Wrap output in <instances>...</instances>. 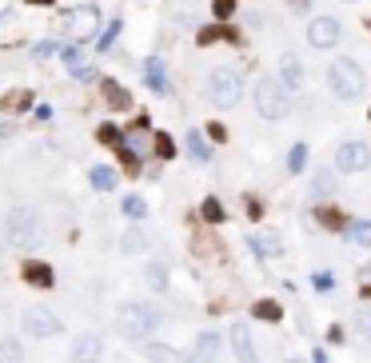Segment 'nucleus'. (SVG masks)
I'll return each instance as SVG.
<instances>
[{
	"mask_svg": "<svg viewBox=\"0 0 371 363\" xmlns=\"http://www.w3.org/2000/svg\"><path fill=\"white\" fill-rule=\"evenodd\" d=\"M160 324H164L160 308L148 303V300H128V303L116 308V327H120L128 339H148Z\"/></svg>",
	"mask_w": 371,
	"mask_h": 363,
	"instance_id": "nucleus-1",
	"label": "nucleus"
},
{
	"mask_svg": "<svg viewBox=\"0 0 371 363\" xmlns=\"http://www.w3.org/2000/svg\"><path fill=\"white\" fill-rule=\"evenodd\" d=\"M327 88H332V96H339V100H359L367 92V72L356 60L344 56V60H335L327 68Z\"/></svg>",
	"mask_w": 371,
	"mask_h": 363,
	"instance_id": "nucleus-2",
	"label": "nucleus"
},
{
	"mask_svg": "<svg viewBox=\"0 0 371 363\" xmlns=\"http://www.w3.org/2000/svg\"><path fill=\"white\" fill-rule=\"evenodd\" d=\"M4 236H8L13 248L32 251L40 244V216L32 208H13V212L4 216Z\"/></svg>",
	"mask_w": 371,
	"mask_h": 363,
	"instance_id": "nucleus-3",
	"label": "nucleus"
},
{
	"mask_svg": "<svg viewBox=\"0 0 371 363\" xmlns=\"http://www.w3.org/2000/svg\"><path fill=\"white\" fill-rule=\"evenodd\" d=\"M204 88H208V100L220 104V108H232V104L244 100V76L235 72V68H228V64L211 68Z\"/></svg>",
	"mask_w": 371,
	"mask_h": 363,
	"instance_id": "nucleus-4",
	"label": "nucleus"
},
{
	"mask_svg": "<svg viewBox=\"0 0 371 363\" xmlns=\"http://www.w3.org/2000/svg\"><path fill=\"white\" fill-rule=\"evenodd\" d=\"M256 112L263 120H284L292 112V100H287V88L275 80V76H260L256 80Z\"/></svg>",
	"mask_w": 371,
	"mask_h": 363,
	"instance_id": "nucleus-5",
	"label": "nucleus"
},
{
	"mask_svg": "<svg viewBox=\"0 0 371 363\" xmlns=\"http://www.w3.org/2000/svg\"><path fill=\"white\" fill-rule=\"evenodd\" d=\"M100 25H104V13L100 4H76L64 13V32L72 37V44H88V40L100 37Z\"/></svg>",
	"mask_w": 371,
	"mask_h": 363,
	"instance_id": "nucleus-6",
	"label": "nucleus"
},
{
	"mask_svg": "<svg viewBox=\"0 0 371 363\" xmlns=\"http://www.w3.org/2000/svg\"><path fill=\"white\" fill-rule=\"evenodd\" d=\"M20 324H25V331L32 339H52V336H60V327H64L60 315L52 312V308H40V303H37V308H28Z\"/></svg>",
	"mask_w": 371,
	"mask_h": 363,
	"instance_id": "nucleus-7",
	"label": "nucleus"
},
{
	"mask_svg": "<svg viewBox=\"0 0 371 363\" xmlns=\"http://www.w3.org/2000/svg\"><path fill=\"white\" fill-rule=\"evenodd\" d=\"M335 168L339 172H367L371 168V148L363 140H344L335 148Z\"/></svg>",
	"mask_w": 371,
	"mask_h": 363,
	"instance_id": "nucleus-8",
	"label": "nucleus"
},
{
	"mask_svg": "<svg viewBox=\"0 0 371 363\" xmlns=\"http://www.w3.org/2000/svg\"><path fill=\"white\" fill-rule=\"evenodd\" d=\"M344 37V25L335 20V16H315L308 25V44L311 48H335Z\"/></svg>",
	"mask_w": 371,
	"mask_h": 363,
	"instance_id": "nucleus-9",
	"label": "nucleus"
},
{
	"mask_svg": "<svg viewBox=\"0 0 371 363\" xmlns=\"http://www.w3.org/2000/svg\"><path fill=\"white\" fill-rule=\"evenodd\" d=\"M228 339H232V351H235V359H240V363H260L256 343H252V327H247V324H232Z\"/></svg>",
	"mask_w": 371,
	"mask_h": 363,
	"instance_id": "nucleus-10",
	"label": "nucleus"
},
{
	"mask_svg": "<svg viewBox=\"0 0 371 363\" xmlns=\"http://www.w3.org/2000/svg\"><path fill=\"white\" fill-rule=\"evenodd\" d=\"M100 355H104V339L96 331H84L72 343V363H100Z\"/></svg>",
	"mask_w": 371,
	"mask_h": 363,
	"instance_id": "nucleus-11",
	"label": "nucleus"
},
{
	"mask_svg": "<svg viewBox=\"0 0 371 363\" xmlns=\"http://www.w3.org/2000/svg\"><path fill=\"white\" fill-rule=\"evenodd\" d=\"M216 355H220V336H216V331H200L188 363H216Z\"/></svg>",
	"mask_w": 371,
	"mask_h": 363,
	"instance_id": "nucleus-12",
	"label": "nucleus"
},
{
	"mask_svg": "<svg viewBox=\"0 0 371 363\" xmlns=\"http://www.w3.org/2000/svg\"><path fill=\"white\" fill-rule=\"evenodd\" d=\"M280 84H284L287 92L304 84V64H299L296 52H284V56H280Z\"/></svg>",
	"mask_w": 371,
	"mask_h": 363,
	"instance_id": "nucleus-13",
	"label": "nucleus"
},
{
	"mask_svg": "<svg viewBox=\"0 0 371 363\" xmlns=\"http://www.w3.org/2000/svg\"><path fill=\"white\" fill-rule=\"evenodd\" d=\"M144 80H148V88L156 96H164V92H168V68H164V60L148 56V60H144Z\"/></svg>",
	"mask_w": 371,
	"mask_h": 363,
	"instance_id": "nucleus-14",
	"label": "nucleus"
},
{
	"mask_svg": "<svg viewBox=\"0 0 371 363\" xmlns=\"http://www.w3.org/2000/svg\"><path fill=\"white\" fill-rule=\"evenodd\" d=\"M100 92H104V104H108V108H116V112L132 108V96H128V88H124L120 80H104V84H100Z\"/></svg>",
	"mask_w": 371,
	"mask_h": 363,
	"instance_id": "nucleus-15",
	"label": "nucleus"
},
{
	"mask_svg": "<svg viewBox=\"0 0 371 363\" xmlns=\"http://www.w3.org/2000/svg\"><path fill=\"white\" fill-rule=\"evenodd\" d=\"M144 355H148L152 363H188L184 351L168 348V343H148V348H144Z\"/></svg>",
	"mask_w": 371,
	"mask_h": 363,
	"instance_id": "nucleus-16",
	"label": "nucleus"
},
{
	"mask_svg": "<svg viewBox=\"0 0 371 363\" xmlns=\"http://www.w3.org/2000/svg\"><path fill=\"white\" fill-rule=\"evenodd\" d=\"M25 279H28V284H37V288H52V284H56L52 268H48V263H40V260L25 263Z\"/></svg>",
	"mask_w": 371,
	"mask_h": 363,
	"instance_id": "nucleus-17",
	"label": "nucleus"
},
{
	"mask_svg": "<svg viewBox=\"0 0 371 363\" xmlns=\"http://www.w3.org/2000/svg\"><path fill=\"white\" fill-rule=\"evenodd\" d=\"M184 148H188V156H196L200 164H208V160H211V144L204 140V132H196V128H192V132L184 136Z\"/></svg>",
	"mask_w": 371,
	"mask_h": 363,
	"instance_id": "nucleus-18",
	"label": "nucleus"
},
{
	"mask_svg": "<svg viewBox=\"0 0 371 363\" xmlns=\"http://www.w3.org/2000/svg\"><path fill=\"white\" fill-rule=\"evenodd\" d=\"M351 331H356L363 343H371V303L356 308V315H351Z\"/></svg>",
	"mask_w": 371,
	"mask_h": 363,
	"instance_id": "nucleus-19",
	"label": "nucleus"
},
{
	"mask_svg": "<svg viewBox=\"0 0 371 363\" xmlns=\"http://www.w3.org/2000/svg\"><path fill=\"white\" fill-rule=\"evenodd\" d=\"M252 315H256V319H263V324H280V319H284V308H280L275 300H256Z\"/></svg>",
	"mask_w": 371,
	"mask_h": 363,
	"instance_id": "nucleus-20",
	"label": "nucleus"
},
{
	"mask_svg": "<svg viewBox=\"0 0 371 363\" xmlns=\"http://www.w3.org/2000/svg\"><path fill=\"white\" fill-rule=\"evenodd\" d=\"M88 180H92V188H100V192H112V188H116V172H112V168H104V164H92Z\"/></svg>",
	"mask_w": 371,
	"mask_h": 363,
	"instance_id": "nucleus-21",
	"label": "nucleus"
},
{
	"mask_svg": "<svg viewBox=\"0 0 371 363\" xmlns=\"http://www.w3.org/2000/svg\"><path fill=\"white\" fill-rule=\"evenodd\" d=\"M144 279H148V288H152V291H164V288H168V268L152 260L148 268H144Z\"/></svg>",
	"mask_w": 371,
	"mask_h": 363,
	"instance_id": "nucleus-22",
	"label": "nucleus"
},
{
	"mask_svg": "<svg viewBox=\"0 0 371 363\" xmlns=\"http://www.w3.org/2000/svg\"><path fill=\"white\" fill-rule=\"evenodd\" d=\"M311 196H335V172H315L311 176Z\"/></svg>",
	"mask_w": 371,
	"mask_h": 363,
	"instance_id": "nucleus-23",
	"label": "nucleus"
},
{
	"mask_svg": "<svg viewBox=\"0 0 371 363\" xmlns=\"http://www.w3.org/2000/svg\"><path fill=\"white\" fill-rule=\"evenodd\" d=\"M200 44H216V40H240V37H235V32H232V28H220V25H211V28H200Z\"/></svg>",
	"mask_w": 371,
	"mask_h": 363,
	"instance_id": "nucleus-24",
	"label": "nucleus"
},
{
	"mask_svg": "<svg viewBox=\"0 0 371 363\" xmlns=\"http://www.w3.org/2000/svg\"><path fill=\"white\" fill-rule=\"evenodd\" d=\"M347 236L356 239V244H363V248H371V220H351L347 224Z\"/></svg>",
	"mask_w": 371,
	"mask_h": 363,
	"instance_id": "nucleus-25",
	"label": "nucleus"
},
{
	"mask_svg": "<svg viewBox=\"0 0 371 363\" xmlns=\"http://www.w3.org/2000/svg\"><path fill=\"white\" fill-rule=\"evenodd\" d=\"M124 216H128V220H144V216H148V204L140 200V196H124Z\"/></svg>",
	"mask_w": 371,
	"mask_h": 363,
	"instance_id": "nucleus-26",
	"label": "nucleus"
},
{
	"mask_svg": "<svg viewBox=\"0 0 371 363\" xmlns=\"http://www.w3.org/2000/svg\"><path fill=\"white\" fill-rule=\"evenodd\" d=\"M20 359H25L20 343L16 339H0V363H20Z\"/></svg>",
	"mask_w": 371,
	"mask_h": 363,
	"instance_id": "nucleus-27",
	"label": "nucleus"
},
{
	"mask_svg": "<svg viewBox=\"0 0 371 363\" xmlns=\"http://www.w3.org/2000/svg\"><path fill=\"white\" fill-rule=\"evenodd\" d=\"M200 216H204L208 224H220V220H223V204H220V200H204V208H200Z\"/></svg>",
	"mask_w": 371,
	"mask_h": 363,
	"instance_id": "nucleus-28",
	"label": "nucleus"
},
{
	"mask_svg": "<svg viewBox=\"0 0 371 363\" xmlns=\"http://www.w3.org/2000/svg\"><path fill=\"white\" fill-rule=\"evenodd\" d=\"M304 164H308V144H296L292 156H287V168H292V172H304Z\"/></svg>",
	"mask_w": 371,
	"mask_h": 363,
	"instance_id": "nucleus-29",
	"label": "nucleus"
},
{
	"mask_svg": "<svg viewBox=\"0 0 371 363\" xmlns=\"http://www.w3.org/2000/svg\"><path fill=\"white\" fill-rule=\"evenodd\" d=\"M156 156H164V160H172V156H176V144H172V136H168V132H160V136H156Z\"/></svg>",
	"mask_w": 371,
	"mask_h": 363,
	"instance_id": "nucleus-30",
	"label": "nucleus"
},
{
	"mask_svg": "<svg viewBox=\"0 0 371 363\" xmlns=\"http://www.w3.org/2000/svg\"><path fill=\"white\" fill-rule=\"evenodd\" d=\"M96 136H100V144H120V128L116 124H100Z\"/></svg>",
	"mask_w": 371,
	"mask_h": 363,
	"instance_id": "nucleus-31",
	"label": "nucleus"
},
{
	"mask_svg": "<svg viewBox=\"0 0 371 363\" xmlns=\"http://www.w3.org/2000/svg\"><path fill=\"white\" fill-rule=\"evenodd\" d=\"M120 248H124V251H140V248H144V236H140V232H124Z\"/></svg>",
	"mask_w": 371,
	"mask_h": 363,
	"instance_id": "nucleus-32",
	"label": "nucleus"
},
{
	"mask_svg": "<svg viewBox=\"0 0 371 363\" xmlns=\"http://www.w3.org/2000/svg\"><path fill=\"white\" fill-rule=\"evenodd\" d=\"M211 13L220 16V20H228L235 13V0H211Z\"/></svg>",
	"mask_w": 371,
	"mask_h": 363,
	"instance_id": "nucleus-33",
	"label": "nucleus"
},
{
	"mask_svg": "<svg viewBox=\"0 0 371 363\" xmlns=\"http://www.w3.org/2000/svg\"><path fill=\"white\" fill-rule=\"evenodd\" d=\"M247 248L256 251V260H263V256H268V251H272V248H275V244H263V239H260V236H247Z\"/></svg>",
	"mask_w": 371,
	"mask_h": 363,
	"instance_id": "nucleus-34",
	"label": "nucleus"
},
{
	"mask_svg": "<svg viewBox=\"0 0 371 363\" xmlns=\"http://www.w3.org/2000/svg\"><path fill=\"white\" fill-rule=\"evenodd\" d=\"M311 284H315V291H332L335 288V279L327 276V272H315V276H311Z\"/></svg>",
	"mask_w": 371,
	"mask_h": 363,
	"instance_id": "nucleus-35",
	"label": "nucleus"
},
{
	"mask_svg": "<svg viewBox=\"0 0 371 363\" xmlns=\"http://www.w3.org/2000/svg\"><path fill=\"white\" fill-rule=\"evenodd\" d=\"M320 220H323V224H335V227L344 224V216L335 212V208H320Z\"/></svg>",
	"mask_w": 371,
	"mask_h": 363,
	"instance_id": "nucleus-36",
	"label": "nucleus"
},
{
	"mask_svg": "<svg viewBox=\"0 0 371 363\" xmlns=\"http://www.w3.org/2000/svg\"><path fill=\"white\" fill-rule=\"evenodd\" d=\"M116 37H120V25H112L108 32H104V37L96 40V48H112V40H116Z\"/></svg>",
	"mask_w": 371,
	"mask_h": 363,
	"instance_id": "nucleus-37",
	"label": "nucleus"
},
{
	"mask_svg": "<svg viewBox=\"0 0 371 363\" xmlns=\"http://www.w3.org/2000/svg\"><path fill=\"white\" fill-rule=\"evenodd\" d=\"M28 104H32L28 92H13V96H8V108H28Z\"/></svg>",
	"mask_w": 371,
	"mask_h": 363,
	"instance_id": "nucleus-38",
	"label": "nucleus"
},
{
	"mask_svg": "<svg viewBox=\"0 0 371 363\" xmlns=\"http://www.w3.org/2000/svg\"><path fill=\"white\" fill-rule=\"evenodd\" d=\"M52 52H56V44H48V40H44V44H37V60H44V56H52Z\"/></svg>",
	"mask_w": 371,
	"mask_h": 363,
	"instance_id": "nucleus-39",
	"label": "nucleus"
},
{
	"mask_svg": "<svg viewBox=\"0 0 371 363\" xmlns=\"http://www.w3.org/2000/svg\"><path fill=\"white\" fill-rule=\"evenodd\" d=\"M204 132H208L211 140H223V136H228V132H223V124H208V128H204Z\"/></svg>",
	"mask_w": 371,
	"mask_h": 363,
	"instance_id": "nucleus-40",
	"label": "nucleus"
},
{
	"mask_svg": "<svg viewBox=\"0 0 371 363\" xmlns=\"http://www.w3.org/2000/svg\"><path fill=\"white\" fill-rule=\"evenodd\" d=\"M287 4H292L296 13H308V8H311V4H315V0H287Z\"/></svg>",
	"mask_w": 371,
	"mask_h": 363,
	"instance_id": "nucleus-41",
	"label": "nucleus"
},
{
	"mask_svg": "<svg viewBox=\"0 0 371 363\" xmlns=\"http://www.w3.org/2000/svg\"><path fill=\"white\" fill-rule=\"evenodd\" d=\"M311 363H327V351H323V348H315V351H311Z\"/></svg>",
	"mask_w": 371,
	"mask_h": 363,
	"instance_id": "nucleus-42",
	"label": "nucleus"
},
{
	"mask_svg": "<svg viewBox=\"0 0 371 363\" xmlns=\"http://www.w3.org/2000/svg\"><path fill=\"white\" fill-rule=\"evenodd\" d=\"M0 136H13V124L8 120H0Z\"/></svg>",
	"mask_w": 371,
	"mask_h": 363,
	"instance_id": "nucleus-43",
	"label": "nucleus"
},
{
	"mask_svg": "<svg viewBox=\"0 0 371 363\" xmlns=\"http://www.w3.org/2000/svg\"><path fill=\"white\" fill-rule=\"evenodd\" d=\"M25 4H52V0H25Z\"/></svg>",
	"mask_w": 371,
	"mask_h": 363,
	"instance_id": "nucleus-44",
	"label": "nucleus"
},
{
	"mask_svg": "<svg viewBox=\"0 0 371 363\" xmlns=\"http://www.w3.org/2000/svg\"><path fill=\"white\" fill-rule=\"evenodd\" d=\"M363 296H367V300H371V288H363Z\"/></svg>",
	"mask_w": 371,
	"mask_h": 363,
	"instance_id": "nucleus-45",
	"label": "nucleus"
},
{
	"mask_svg": "<svg viewBox=\"0 0 371 363\" xmlns=\"http://www.w3.org/2000/svg\"><path fill=\"white\" fill-rule=\"evenodd\" d=\"M287 363H299V359H287Z\"/></svg>",
	"mask_w": 371,
	"mask_h": 363,
	"instance_id": "nucleus-46",
	"label": "nucleus"
}]
</instances>
